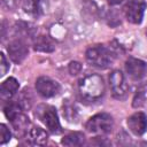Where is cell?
Segmentation results:
<instances>
[{"label":"cell","instance_id":"25","mask_svg":"<svg viewBox=\"0 0 147 147\" xmlns=\"http://www.w3.org/2000/svg\"><path fill=\"white\" fill-rule=\"evenodd\" d=\"M108 2H109V5H118V3H121L123 0H107Z\"/></svg>","mask_w":147,"mask_h":147},{"label":"cell","instance_id":"24","mask_svg":"<svg viewBox=\"0 0 147 147\" xmlns=\"http://www.w3.org/2000/svg\"><path fill=\"white\" fill-rule=\"evenodd\" d=\"M18 3V0H2V5L5 8H7L8 10H13L16 8Z\"/></svg>","mask_w":147,"mask_h":147},{"label":"cell","instance_id":"4","mask_svg":"<svg viewBox=\"0 0 147 147\" xmlns=\"http://www.w3.org/2000/svg\"><path fill=\"white\" fill-rule=\"evenodd\" d=\"M34 116L42 122L52 133H60L61 125L56 109L51 105H39L36 108Z\"/></svg>","mask_w":147,"mask_h":147},{"label":"cell","instance_id":"17","mask_svg":"<svg viewBox=\"0 0 147 147\" xmlns=\"http://www.w3.org/2000/svg\"><path fill=\"white\" fill-rule=\"evenodd\" d=\"M61 144L64 146H83L85 144V136L77 131L70 132L63 137Z\"/></svg>","mask_w":147,"mask_h":147},{"label":"cell","instance_id":"21","mask_svg":"<svg viewBox=\"0 0 147 147\" xmlns=\"http://www.w3.org/2000/svg\"><path fill=\"white\" fill-rule=\"evenodd\" d=\"M11 138V133L9 131V129L5 125V124H1L0 125V144L1 145H5L6 142H8Z\"/></svg>","mask_w":147,"mask_h":147},{"label":"cell","instance_id":"6","mask_svg":"<svg viewBox=\"0 0 147 147\" xmlns=\"http://www.w3.org/2000/svg\"><path fill=\"white\" fill-rule=\"evenodd\" d=\"M109 83L113 96L116 99H124L129 91L127 82L121 70H114L109 76Z\"/></svg>","mask_w":147,"mask_h":147},{"label":"cell","instance_id":"13","mask_svg":"<svg viewBox=\"0 0 147 147\" xmlns=\"http://www.w3.org/2000/svg\"><path fill=\"white\" fill-rule=\"evenodd\" d=\"M80 13H82V17L87 23H93L96 18H99L100 15V10L93 0H83Z\"/></svg>","mask_w":147,"mask_h":147},{"label":"cell","instance_id":"10","mask_svg":"<svg viewBox=\"0 0 147 147\" xmlns=\"http://www.w3.org/2000/svg\"><path fill=\"white\" fill-rule=\"evenodd\" d=\"M11 123L14 133L17 138H22L28 133V127L30 126V119L29 117L23 113V110L17 111L11 117L8 118Z\"/></svg>","mask_w":147,"mask_h":147},{"label":"cell","instance_id":"11","mask_svg":"<svg viewBox=\"0 0 147 147\" xmlns=\"http://www.w3.org/2000/svg\"><path fill=\"white\" fill-rule=\"evenodd\" d=\"M127 127L136 136H142L147 130V116L141 113H134L127 118Z\"/></svg>","mask_w":147,"mask_h":147},{"label":"cell","instance_id":"1","mask_svg":"<svg viewBox=\"0 0 147 147\" xmlns=\"http://www.w3.org/2000/svg\"><path fill=\"white\" fill-rule=\"evenodd\" d=\"M79 93L87 101L99 100L105 93V83L100 75L92 74L85 76L79 83Z\"/></svg>","mask_w":147,"mask_h":147},{"label":"cell","instance_id":"23","mask_svg":"<svg viewBox=\"0 0 147 147\" xmlns=\"http://www.w3.org/2000/svg\"><path fill=\"white\" fill-rule=\"evenodd\" d=\"M80 70H82V64L79 62H70V64H69V72H70V75L75 76V75L79 74Z\"/></svg>","mask_w":147,"mask_h":147},{"label":"cell","instance_id":"22","mask_svg":"<svg viewBox=\"0 0 147 147\" xmlns=\"http://www.w3.org/2000/svg\"><path fill=\"white\" fill-rule=\"evenodd\" d=\"M1 55V63H0V76H5L7 74V71L9 70V62L6 59V55L3 53L0 54Z\"/></svg>","mask_w":147,"mask_h":147},{"label":"cell","instance_id":"7","mask_svg":"<svg viewBox=\"0 0 147 147\" xmlns=\"http://www.w3.org/2000/svg\"><path fill=\"white\" fill-rule=\"evenodd\" d=\"M7 52H8V55L10 57V60L16 63V64H20L22 63L25 57L28 56V53H29V49H28V46L25 44V41L21 38H17V39H14L11 40L8 46H7Z\"/></svg>","mask_w":147,"mask_h":147},{"label":"cell","instance_id":"5","mask_svg":"<svg viewBox=\"0 0 147 147\" xmlns=\"http://www.w3.org/2000/svg\"><path fill=\"white\" fill-rule=\"evenodd\" d=\"M146 9V2L144 0H127L123 6V13L125 18L133 24L141 23Z\"/></svg>","mask_w":147,"mask_h":147},{"label":"cell","instance_id":"15","mask_svg":"<svg viewBox=\"0 0 147 147\" xmlns=\"http://www.w3.org/2000/svg\"><path fill=\"white\" fill-rule=\"evenodd\" d=\"M33 48L37 52L51 53L55 49V44L49 36L39 34V36H36L33 39Z\"/></svg>","mask_w":147,"mask_h":147},{"label":"cell","instance_id":"16","mask_svg":"<svg viewBox=\"0 0 147 147\" xmlns=\"http://www.w3.org/2000/svg\"><path fill=\"white\" fill-rule=\"evenodd\" d=\"M20 87L18 82L14 78V77H9L7 78L5 82H2L1 84V88H0V94L2 99H8L10 96H13L17 90Z\"/></svg>","mask_w":147,"mask_h":147},{"label":"cell","instance_id":"12","mask_svg":"<svg viewBox=\"0 0 147 147\" xmlns=\"http://www.w3.org/2000/svg\"><path fill=\"white\" fill-rule=\"evenodd\" d=\"M48 0H23V9L31 16L39 17L46 13Z\"/></svg>","mask_w":147,"mask_h":147},{"label":"cell","instance_id":"14","mask_svg":"<svg viewBox=\"0 0 147 147\" xmlns=\"http://www.w3.org/2000/svg\"><path fill=\"white\" fill-rule=\"evenodd\" d=\"M28 144L29 145H33V146H42L47 142L48 140V134L47 132L39 127V126H34L32 127L29 132H28Z\"/></svg>","mask_w":147,"mask_h":147},{"label":"cell","instance_id":"26","mask_svg":"<svg viewBox=\"0 0 147 147\" xmlns=\"http://www.w3.org/2000/svg\"><path fill=\"white\" fill-rule=\"evenodd\" d=\"M18 1H20V0H18Z\"/></svg>","mask_w":147,"mask_h":147},{"label":"cell","instance_id":"9","mask_svg":"<svg viewBox=\"0 0 147 147\" xmlns=\"http://www.w3.org/2000/svg\"><path fill=\"white\" fill-rule=\"evenodd\" d=\"M125 70L132 80H140L147 72V64L142 60L129 57L125 62Z\"/></svg>","mask_w":147,"mask_h":147},{"label":"cell","instance_id":"20","mask_svg":"<svg viewBox=\"0 0 147 147\" xmlns=\"http://www.w3.org/2000/svg\"><path fill=\"white\" fill-rule=\"evenodd\" d=\"M146 101V94H145V91L141 88V90H138L137 91V94L136 96L133 98V107L134 108H138V107H141Z\"/></svg>","mask_w":147,"mask_h":147},{"label":"cell","instance_id":"3","mask_svg":"<svg viewBox=\"0 0 147 147\" xmlns=\"http://www.w3.org/2000/svg\"><path fill=\"white\" fill-rule=\"evenodd\" d=\"M114 126L113 117L107 113H100L92 116L85 124V129L95 136H105L108 134Z\"/></svg>","mask_w":147,"mask_h":147},{"label":"cell","instance_id":"18","mask_svg":"<svg viewBox=\"0 0 147 147\" xmlns=\"http://www.w3.org/2000/svg\"><path fill=\"white\" fill-rule=\"evenodd\" d=\"M63 116L67 118L68 122H77L78 119V108L75 103L70 102L69 100H65L63 103Z\"/></svg>","mask_w":147,"mask_h":147},{"label":"cell","instance_id":"19","mask_svg":"<svg viewBox=\"0 0 147 147\" xmlns=\"http://www.w3.org/2000/svg\"><path fill=\"white\" fill-rule=\"evenodd\" d=\"M20 107L23 109V110H26V109H30L31 105H32V101H33V98L30 93V90L29 88H24L20 94H18V98L15 100Z\"/></svg>","mask_w":147,"mask_h":147},{"label":"cell","instance_id":"8","mask_svg":"<svg viewBox=\"0 0 147 147\" xmlns=\"http://www.w3.org/2000/svg\"><path fill=\"white\" fill-rule=\"evenodd\" d=\"M36 90H37L38 94L41 95L42 98H52L60 92L61 86L56 80H54L49 77L42 76L37 79Z\"/></svg>","mask_w":147,"mask_h":147},{"label":"cell","instance_id":"2","mask_svg":"<svg viewBox=\"0 0 147 147\" xmlns=\"http://www.w3.org/2000/svg\"><path fill=\"white\" fill-rule=\"evenodd\" d=\"M85 57L92 67L98 69H107L113 64L115 53L103 45H94L87 48Z\"/></svg>","mask_w":147,"mask_h":147}]
</instances>
